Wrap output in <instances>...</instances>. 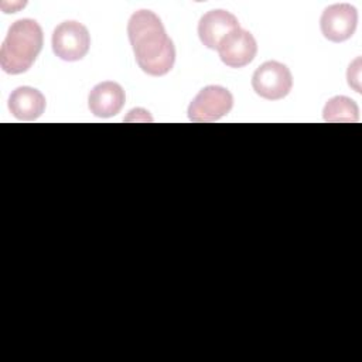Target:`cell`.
<instances>
[{
	"instance_id": "obj_1",
	"label": "cell",
	"mask_w": 362,
	"mask_h": 362,
	"mask_svg": "<svg viewBox=\"0 0 362 362\" xmlns=\"http://www.w3.org/2000/svg\"><path fill=\"white\" fill-rule=\"evenodd\" d=\"M127 35L137 65L151 76H163L171 71L175 48L165 28L150 10H139L127 23Z\"/></svg>"
},
{
	"instance_id": "obj_2",
	"label": "cell",
	"mask_w": 362,
	"mask_h": 362,
	"mask_svg": "<svg viewBox=\"0 0 362 362\" xmlns=\"http://www.w3.org/2000/svg\"><path fill=\"white\" fill-rule=\"evenodd\" d=\"M42 28L35 20H17L8 28L0 48L1 69L11 75L28 71L42 49Z\"/></svg>"
},
{
	"instance_id": "obj_3",
	"label": "cell",
	"mask_w": 362,
	"mask_h": 362,
	"mask_svg": "<svg viewBox=\"0 0 362 362\" xmlns=\"http://www.w3.org/2000/svg\"><path fill=\"white\" fill-rule=\"evenodd\" d=\"M233 106L232 93L219 85L202 88L188 106V117L191 122L208 123L216 122L230 112Z\"/></svg>"
},
{
	"instance_id": "obj_4",
	"label": "cell",
	"mask_w": 362,
	"mask_h": 362,
	"mask_svg": "<svg viewBox=\"0 0 362 362\" xmlns=\"http://www.w3.org/2000/svg\"><path fill=\"white\" fill-rule=\"evenodd\" d=\"M252 86L259 96L267 100H279L290 93L293 88V76L284 64L266 61L255 71Z\"/></svg>"
},
{
	"instance_id": "obj_5",
	"label": "cell",
	"mask_w": 362,
	"mask_h": 362,
	"mask_svg": "<svg viewBox=\"0 0 362 362\" xmlns=\"http://www.w3.org/2000/svg\"><path fill=\"white\" fill-rule=\"evenodd\" d=\"M52 51L64 61L82 59L90 45L88 28L78 21H64L52 33Z\"/></svg>"
},
{
	"instance_id": "obj_6",
	"label": "cell",
	"mask_w": 362,
	"mask_h": 362,
	"mask_svg": "<svg viewBox=\"0 0 362 362\" xmlns=\"http://www.w3.org/2000/svg\"><path fill=\"white\" fill-rule=\"evenodd\" d=\"M358 11L348 3L328 6L320 18L322 35L332 42H342L351 38L356 30Z\"/></svg>"
},
{
	"instance_id": "obj_7",
	"label": "cell",
	"mask_w": 362,
	"mask_h": 362,
	"mask_svg": "<svg viewBox=\"0 0 362 362\" xmlns=\"http://www.w3.org/2000/svg\"><path fill=\"white\" fill-rule=\"evenodd\" d=\"M216 51L225 65L230 68H242L255 59L257 44L249 31L239 27L219 42Z\"/></svg>"
},
{
	"instance_id": "obj_8",
	"label": "cell",
	"mask_w": 362,
	"mask_h": 362,
	"mask_svg": "<svg viewBox=\"0 0 362 362\" xmlns=\"http://www.w3.org/2000/svg\"><path fill=\"white\" fill-rule=\"evenodd\" d=\"M239 28L238 18L226 10H211L205 13L198 23V35L201 42L209 49H218L219 42L232 31Z\"/></svg>"
},
{
	"instance_id": "obj_9",
	"label": "cell",
	"mask_w": 362,
	"mask_h": 362,
	"mask_svg": "<svg viewBox=\"0 0 362 362\" xmlns=\"http://www.w3.org/2000/svg\"><path fill=\"white\" fill-rule=\"evenodd\" d=\"M126 95L123 88L113 81H105L92 88L88 96L89 110L96 117H112L124 106Z\"/></svg>"
},
{
	"instance_id": "obj_10",
	"label": "cell",
	"mask_w": 362,
	"mask_h": 362,
	"mask_svg": "<svg viewBox=\"0 0 362 362\" xmlns=\"http://www.w3.org/2000/svg\"><path fill=\"white\" fill-rule=\"evenodd\" d=\"M8 109L17 120L31 122L44 113L45 98L35 88L20 86L11 92L8 98Z\"/></svg>"
},
{
	"instance_id": "obj_11",
	"label": "cell",
	"mask_w": 362,
	"mask_h": 362,
	"mask_svg": "<svg viewBox=\"0 0 362 362\" xmlns=\"http://www.w3.org/2000/svg\"><path fill=\"white\" fill-rule=\"evenodd\" d=\"M322 117L329 123H351L359 120V107L356 102L346 96L331 98L322 110Z\"/></svg>"
},
{
	"instance_id": "obj_12",
	"label": "cell",
	"mask_w": 362,
	"mask_h": 362,
	"mask_svg": "<svg viewBox=\"0 0 362 362\" xmlns=\"http://www.w3.org/2000/svg\"><path fill=\"white\" fill-rule=\"evenodd\" d=\"M346 78H348L349 86H352L358 93H361V58H356L349 65Z\"/></svg>"
}]
</instances>
